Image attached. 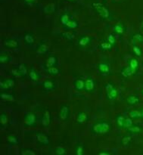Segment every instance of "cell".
<instances>
[{
    "label": "cell",
    "instance_id": "1",
    "mask_svg": "<svg viewBox=\"0 0 143 155\" xmlns=\"http://www.w3.org/2000/svg\"><path fill=\"white\" fill-rule=\"evenodd\" d=\"M112 130V125L106 120H98L92 126L91 132L95 135H105Z\"/></svg>",
    "mask_w": 143,
    "mask_h": 155
},
{
    "label": "cell",
    "instance_id": "2",
    "mask_svg": "<svg viewBox=\"0 0 143 155\" xmlns=\"http://www.w3.org/2000/svg\"><path fill=\"white\" fill-rule=\"evenodd\" d=\"M92 7L94 9V11L97 13L98 16L102 18L104 20H107L110 18V11L109 9L107 8V6H105L103 4L100 2H95L92 3Z\"/></svg>",
    "mask_w": 143,
    "mask_h": 155
},
{
    "label": "cell",
    "instance_id": "3",
    "mask_svg": "<svg viewBox=\"0 0 143 155\" xmlns=\"http://www.w3.org/2000/svg\"><path fill=\"white\" fill-rule=\"evenodd\" d=\"M106 99L108 101H115L118 98V90L112 82H108L105 85Z\"/></svg>",
    "mask_w": 143,
    "mask_h": 155
},
{
    "label": "cell",
    "instance_id": "4",
    "mask_svg": "<svg viewBox=\"0 0 143 155\" xmlns=\"http://www.w3.org/2000/svg\"><path fill=\"white\" fill-rule=\"evenodd\" d=\"M37 115L33 112H28L23 116V124L26 127H35L37 124Z\"/></svg>",
    "mask_w": 143,
    "mask_h": 155
},
{
    "label": "cell",
    "instance_id": "5",
    "mask_svg": "<svg viewBox=\"0 0 143 155\" xmlns=\"http://www.w3.org/2000/svg\"><path fill=\"white\" fill-rule=\"evenodd\" d=\"M59 118L63 122H66L70 117V108L68 105H61L59 108Z\"/></svg>",
    "mask_w": 143,
    "mask_h": 155
},
{
    "label": "cell",
    "instance_id": "6",
    "mask_svg": "<svg viewBox=\"0 0 143 155\" xmlns=\"http://www.w3.org/2000/svg\"><path fill=\"white\" fill-rule=\"evenodd\" d=\"M15 86L14 79H3L0 81V89L2 91L11 90Z\"/></svg>",
    "mask_w": 143,
    "mask_h": 155
},
{
    "label": "cell",
    "instance_id": "7",
    "mask_svg": "<svg viewBox=\"0 0 143 155\" xmlns=\"http://www.w3.org/2000/svg\"><path fill=\"white\" fill-rule=\"evenodd\" d=\"M36 139L37 142L43 146H48L50 144V138L44 132H37Z\"/></svg>",
    "mask_w": 143,
    "mask_h": 155
},
{
    "label": "cell",
    "instance_id": "8",
    "mask_svg": "<svg viewBox=\"0 0 143 155\" xmlns=\"http://www.w3.org/2000/svg\"><path fill=\"white\" fill-rule=\"evenodd\" d=\"M90 121V115L85 111H80L76 116V122L77 124L84 125Z\"/></svg>",
    "mask_w": 143,
    "mask_h": 155
},
{
    "label": "cell",
    "instance_id": "9",
    "mask_svg": "<svg viewBox=\"0 0 143 155\" xmlns=\"http://www.w3.org/2000/svg\"><path fill=\"white\" fill-rule=\"evenodd\" d=\"M42 126L45 128L49 127L52 123V114L48 110H45L43 112L41 120Z\"/></svg>",
    "mask_w": 143,
    "mask_h": 155
},
{
    "label": "cell",
    "instance_id": "10",
    "mask_svg": "<svg viewBox=\"0 0 143 155\" xmlns=\"http://www.w3.org/2000/svg\"><path fill=\"white\" fill-rule=\"evenodd\" d=\"M95 88V79L93 78L89 77L86 78L85 79V87H84V91L87 93H91V92H94Z\"/></svg>",
    "mask_w": 143,
    "mask_h": 155
},
{
    "label": "cell",
    "instance_id": "11",
    "mask_svg": "<svg viewBox=\"0 0 143 155\" xmlns=\"http://www.w3.org/2000/svg\"><path fill=\"white\" fill-rule=\"evenodd\" d=\"M98 70L103 76H108L111 74V67L110 65L105 62H101L98 64Z\"/></svg>",
    "mask_w": 143,
    "mask_h": 155
},
{
    "label": "cell",
    "instance_id": "12",
    "mask_svg": "<svg viewBox=\"0 0 143 155\" xmlns=\"http://www.w3.org/2000/svg\"><path fill=\"white\" fill-rule=\"evenodd\" d=\"M4 45L6 49H16L19 48V42L15 39H7L4 42Z\"/></svg>",
    "mask_w": 143,
    "mask_h": 155
},
{
    "label": "cell",
    "instance_id": "13",
    "mask_svg": "<svg viewBox=\"0 0 143 155\" xmlns=\"http://www.w3.org/2000/svg\"><path fill=\"white\" fill-rule=\"evenodd\" d=\"M141 99L140 98L136 95H129L126 98V103L129 106H134V105L139 104Z\"/></svg>",
    "mask_w": 143,
    "mask_h": 155
},
{
    "label": "cell",
    "instance_id": "14",
    "mask_svg": "<svg viewBox=\"0 0 143 155\" xmlns=\"http://www.w3.org/2000/svg\"><path fill=\"white\" fill-rule=\"evenodd\" d=\"M92 41V36L84 35V36H80L79 38L78 44L81 47H86L90 45Z\"/></svg>",
    "mask_w": 143,
    "mask_h": 155
},
{
    "label": "cell",
    "instance_id": "15",
    "mask_svg": "<svg viewBox=\"0 0 143 155\" xmlns=\"http://www.w3.org/2000/svg\"><path fill=\"white\" fill-rule=\"evenodd\" d=\"M43 88L46 92H52L55 88V83L51 79H46L43 83Z\"/></svg>",
    "mask_w": 143,
    "mask_h": 155
},
{
    "label": "cell",
    "instance_id": "16",
    "mask_svg": "<svg viewBox=\"0 0 143 155\" xmlns=\"http://www.w3.org/2000/svg\"><path fill=\"white\" fill-rule=\"evenodd\" d=\"M23 40L25 42V43L29 45H33L35 43V37L33 33L31 32H26L23 35Z\"/></svg>",
    "mask_w": 143,
    "mask_h": 155
},
{
    "label": "cell",
    "instance_id": "17",
    "mask_svg": "<svg viewBox=\"0 0 143 155\" xmlns=\"http://www.w3.org/2000/svg\"><path fill=\"white\" fill-rule=\"evenodd\" d=\"M142 127L139 125L132 124L130 127H129L128 129H127V132L130 135H138L140 134L142 132Z\"/></svg>",
    "mask_w": 143,
    "mask_h": 155
},
{
    "label": "cell",
    "instance_id": "18",
    "mask_svg": "<svg viewBox=\"0 0 143 155\" xmlns=\"http://www.w3.org/2000/svg\"><path fill=\"white\" fill-rule=\"evenodd\" d=\"M48 47L45 41H42L36 48V53L39 54H44L48 52Z\"/></svg>",
    "mask_w": 143,
    "mask_h": 155
},
{
    "label": "cell",
    "instance_id": "19",
    "mask_svg": "<svg viewBox=\"0 0 143 155\" xmlns=\"http://www.w3.org/2000/svg\"><path fill=\"white\" fill-rule=\"evenodd\" d=\"M73 86H74V88L75 90L78 91V92H81V91L84 90L85 87V79L79 78L77 79L73 83Z\"/></svg>",
    "mask_w": 143,
    "mask_h": 155
},
{
    "label": "cell",
    "instance_id": "20",
    "mask_svg": "<svg viewBox=\"0 0 143 155\" xmlns=\"http://www.w3.org/2000/svg\"><path fill=\"white\" fill-rule=\"evenodd\" d=\"M28 76H29V78H30V79H31V80L33 82L38 81V80L40 79V77H41L39 73L37 72V70L34 68L33 67H31L30 71H29Z\"/></svg>",
    "mask_w": 143,
    "mask_h": 155
},
{
    "label": "cell",
    "instance_id": "21",
    "mask_svg": "<svg viewBox=\"0 0 143 155\" xmlns=\"http://www.w3.org/2000/svg\"><path fill=\"white\" fill-rule=\"evenodd\" d=\"M126 118L127 117H125V116H124L123 114H117L116 116V118H115V122H116L117 126L120 129H124Z\"/></svg>",
    "mask_w": 143,
    "mask_h": 155
},
{
    "label": "cell",
    "instance_id": "22",
    "mask_svg": "<svg viewBox=\"0 0 143 155\" xmlns=\"http://www.w3.org/2000/svg\"><path fill=\"white\" fill-rule=\"evenodd\" d=\"M120 74H121L122 76H124V77H126V78L129 77V76H132L136 74L134 71H133V70L130 68V67H129V65H127V66H126V67H123L121 71H120Z\"/></svg>",
    "mask_w": 143,
    "mask_h": 155
},
{
    "label": "cell",
    "instance_id": "23",
    "mask_svg": "<svg viewBox=\"0 0 143 155\" xmlns=\"http://www.w3.org/2000/svg\"><path fill=\"white\" fill-rule=\"evenodd\" d=\"M57 64H58L57 57L55 55H51V56H49L48 58H47L45 66L46 68H48V67L56 66Z\"/></svg>",
    "mask_w": 143,
    "mask_h": 155
},
{
    "label": "cell",
    "instance_id": "24",
    "mask_svg": "<svg viewBox=\"0 0 143 155\" xmlns=\"http://www.w3.org/2000/svg\"><path fill=\"white\" fill-rule=\"evenodd\" d=\"M79 27V23L77 21V20L74 19V18H72L69 22L67 23L66 25L65 26V29L69 30H75L77 29V27Z\"/></svg>",
    "mask_w": 143,
    "mask_h": 155
},
{
    "label": "cell",
    "instance_id": "25",
    "mask_svg": "<svg viewBox=\"0 0 143 155\" xmlns=\"http://www.w3.org/2000/svg\"><path fill=\"white\" fill-rule=\"evenodd\" d=\"M130 67V68L132 69L133 71L135 72V74H136L138 71V69H139V62L137 58H131L129 60V64H128Z\"/></svg>",
    "mask_w": 143,
    "mask_h": 155
},
{
    "label": "cell",
    "instance_id": "26",
    "mask_svg": "<svg viewBox=\"0 0 143 155\" xmlns=\"http://www.w3.org/2000/svg\"><path fill=\"white\" fill-rule=\"evenodd\" d=\"M71 18L72 17L70 16L68 13H64V14H62V15L60 16L59 20H60V23H61V25H62L63 27H65Z\"/></svg>",
    "mask_w": 143,
    "mask_h": 155
},
{
    "label": "cell",
    "instance_id": "27",
    "mask_svg": "<svg viewBox=\"0 0 143 155\" xmlns=\"http://www.w3.org/2000/svg\"><path fill=\"white\" fill-rule=\"evenodd\" d=\"M132 143V138L129 135H125L124 137H122L120 140V144L124 148H128Z\"/></svg>",
    "mask_w": 143,
    "mask_h": 155
},
{
    "label": "cell",
    "instance_id": "28",
    "mask_svg": "<svg viewBox=\"0 0 143 155\" xmlns=\"http://www.w3.org/2000/svg\"><path fill=\"white\" fill-rule=\"evenodd\" d=\"M85 152V146L81 143H77L75 145L74 153L76 155H83Z\"/></svg>",
    "mask_w": 143,
    "mask_h": 155
},
{
    "label": "cell",
    "instance_id": "29",
    "mask_svg": "<svg viewBox=\"0 0 143 155\" xmlns=\"http://www.w3.org/2000/svg\"><path fill=\"white\" fill-rule=\"evenodd\" d=\"M46 71L49 75H52V76H58L61 73V70L56 66L46 68Z\"/></svg>",
    "mask_w": 143,
    "mask_h": 155
},
{
    "label": "cell",
    "instance_id": "30",
    "mask_svg": "<svg viewBox=\"0 0 143 155\" xmlns=\"http://www.w3.org/2000/svg\"><path fill=\"white\" fill-rule=\"evenodd\" d=\"M114 31H115L116 33L117 34H124V33L126 31V28L124 27V24H122V23H117L116 25L114 27Z\"/></svg>",
    "mask_w": 143,
    "mask_h": 155
},
{
    "label": "cell",
    "instance_id": "31",
    "mask_svg": "<svg viewBox=\"0 0 143 155\" xmlns=\"http://www.w3.org/2000/svg\"><path fill=\"white\" fill-rule=\"evenodd\" d=\"M18 69L19 70V72L21 74L22 77H24V76H27V65L24 63H21L18 64Z\"/></svg>",
    "mask_w": 143,
    "mask_h": 155
},
{
    "label": "cell",
    "instance_id": "32",
    "mask_svg": "<svg viewBox=\"0 0 143 155\" xmlns=\"http://www.w3.org/2000/svg\"><path fill=\"white\" fill-rule=\"evenodd\" d=\"M98 47H99L101 49V50L102 51H111L112 50L113 45H111L109 42L105 41L101 42Z\"/></svg>",
    "mask_w": 143,
    "mask_h": 155
},
{
    "label": "cell",
    "instance_id": "33",
    "mask_svg": "<svg viewBox=\"0 0 143 155\" xmlns=\"http://www.w3.org/2000/svg\"><path fill=\"white\" fill-rule=\"evenodd\" d=\"M8 120H9V117H8V114L6 112L1 113L0 114V126L2 128L6 126V124L8 123Z\"/></svg>",
    "mask_w": 143,
    "mask_h": 155
},
{
    "label": "cell",
    "instance_id": "34",
    "mask_svg": "<svg viewBox=\"0 0 143 155\" xmlns=\"http://www.w3.org/2000/svg\"><path fill=\"white\" fill-rule=\"evenodd\" d=\"M64 39H66L68 40H72L76 36V33L73 31H67V32L62 33L61 34Z\"/></svg>",
    "mask_w": 143,
    "mask_h": 155
},
{
    "label": "cell",
    "instance_id": "35",
    "mask_svg": "<svg viewBox=\"0 0 143 155\" xmlns=\"http://www.w3.org/2000/svg\"><path fill=\"white\" fill-rule=\"evenodd\" d=\"M129 117L132 120L142 119L141 111L140 110H132L129 111Z\"/></svg>",
    "mask_w": 143,
    "mask_h": 155
},
{
    "label": "cell",
    "instance_id": "36",
    "mask_svg": "<svg viewBox=\"0 0 143 155\" xmlns=\"http://www.w3.org/2000/svg\"><path fill=\"white\" fill-rule=\"evenodd\" d=\"M11 57L7 53L1 52V55H0V62L1 64H8L11 62Z\"/></svg>",
    "mask_w": 143,
    "mask_h": 155
},
{
    "label": "cell",
    "instance_id": "37",
    "mask_svg": "<svg viewBox=\"0 0 143 155\" xmlns=\"http://www.w3.org/2000/svg\"><path fill=\"white\" fill-rule=\"evenodd\" d=\"M7 142L9 144H11V145H16V144H19V139L15 135H9L7 138Z\"/></svg>",
    "mask_w": 143,
    "mask_h": 155
},
{
    "label": "cell",
    "instance_id": "38",
    "mask_svg": "<svg viewBox=\"0 0 143 155\" xmlns=\"http://www.w3.org/2000/svg\"><path fill=\"white\" fill-rule=\"evenodd\" d=\"M55 154L57 155H65L67 154V150L65 147L62 146H58L56 148H55L54 150Z\"/></svg>",
    "mask_w": 143,
    "mask_h": 155
},
{
    "label": "cell",
    "instance_id": "39",
    "mask_svg": "<svg viewBox=\"0 0 143 155\" xmlns=\"http://www.w3.org/2000/svg\"><path fill=\"white\" fill-rule=\"evenodd\" d=\"M1 98L2 100H6V101H14V100H15V98L13 95L8 93L1 94Z\"/></svg>",
    "mask_w": 143,
    "mask_h": 155
},
{
    "label": "cell",
    "instance_id": "40",
    "mask_svg": "<svg viewBox=\"0 0 143 155\" xmlns=\"http://www.w3.org/2000/svg\"><path fill=\"white\" fill-rule=\"evenodd\" d=\"M21 154L22 155H36L35 151L31 148H23L21 151Z\"/></svg>",
    "mask_w": 143,
    "mask_h": 155
},
{
    "label": "cell",
    "instance_id": "41",
    "mask_svg": "<svg viewBox=\"0 0 143 155\" xmlns=\"http://www.w3.org/2000/svg\"><path fill=\"white\" fill-rule=\"evenodd\" d=\"M132 39L134 41L138 42L139 43H143V35H142L139 33H136L132 35Z\"/></svg>",
    "mask_w": 143,
    "mask_h": 155
},
{
    "label": "cell",
    "instance_id": "42",
    "mask_svg": "<svg viewBox=\"0 0 143 155\" xmlns=\"http://www.w3.org/2000/svg\"><path fill=\"white\" fill-rule=\"evenodd\" d=\"M132 52L134 53V54L137 57H141L142 55V49L138 45H134L132 47Z\"/></svg>",
    "mask_w": 143,
    "mask_h": 155
},
{
    "label": "cell",
    "instance_id": "43",
    "mask_svg": "<svg viewBox=\"0 0 143 155\" xmlns=\"http://www.w3.org/2000/svg\"><path fill=\"white\" fill-rule=\"evenodd\" d=\"M11 75L14 76V79H15V78H22L21 74L19 72L18 67H17V68H13L11 71Z\"/></svg>",
    "mask_w": 143,
    "mask_h": 155
},
{
    "label": "cell",
    "instance_id": "44",
    "mask_svg": "<svg viewBox=\"0 0 143 155\" xmlns=\"http://www.w3.org/2000/svg\"><path fill=\"white\" fill-rule=\"evenodd\" d=\"M55 10V5H53V4H51V5L46 6L45 8H44V11L46 13H53Z\"/></svg>",
    "mask_w": 143,
    "mask_h": 155
},
{
    "label": "cell",
    "instance_id": "45",
    "mask_svg": "<svg viewBox=\"0 0 143 155\" xmlns=\"http://www.w3.org/2000/svg\"><path fill=\"white\" fill-rule=\"evenodd\" d=\"M133 124V122H132V119L131 117H127L126 118V121H125V124H124V129L127 130L129 127H130Z\"/></svg>",
    "mask_w": 143,
    "mask_h": 155
},
{
    "label": "cell",
    "instance_id": "46",
    "mask_svg": "<svg viewBox=\"0 0 143 155\" xmlns=\"http://www.w3.org/2000/svg\"><path fill=\"white\" fill-rule=\"evenodd\" d=\"M107 41L109 42L111 45H113V46L115 45V44H116V39H115V37L114 36V35L113 34L108 35V36H107Z\"/></svg>",
    "mask_w": 143,
    "mask_h": 155
},
{
    "label": "cell",
    "instance_id": "47",
    "mask_svg": "<svg viewBox=\"0 0 143 155\" xmlns=\"http://www.w3.org/2000/svg\"><path fill=\"white\" fill-rule=\"evenodd\" d=\"M98 155H111V153L109 151H106V150H103V151H99L97 153Z\"/></svg>",
    "mask_w": 143,
    "mask_h": 155
},
{
    "label": "cell",
    "instance_id": "48",
    "mask_svg": "<svg viewBox=\"0 0 143 155\" xmlns=\"http://www.w3.org/2000/svg\"><path fill=\"white\" fill-rule=\"evenodd\" d=\"M23 2H25L27 5H32L36 2V0H23Z\"/></svg>",
    "mask_w": 143,
    "mask_h": 155
},
{
    "label": "cell",
    "instance_id": "49",
    "mask_svg": "<svg viewBox=\"0 0 143 155\" xmlns=\"http://www.w3.org/2000/svg\"><path fill=\"white\" fill-rule=\"evenodd\" d=\"M140 111H141V116H142V119L143 120V108H142L140 109Z\"/></svg>",
    "mask_w": 143,
    "mask_h": 155
},
{
    "label": "cell",
    "instance_id": "50",
    "mask_svg": "<svg viewBox=\"0 0 143 155\" xmlns=\"http://www.w3.org/2000/svg\"><path fill=\"white\" fill-rule=\"evenodd\" d=\"M68 1H70V2H75L76 0H68Z\"/></svg>",
    "mask_w": 143,
    "mask_h": 155
},
{
    "label": "cell",
    "instance_id": "51",
    "mask_svg": "<svg viewBox=\"0 0 143 155\" xmlns=\"http://www.w3.org/2000/svg\"><path fill=\"white\" fill-rule=\"evenodd\" d=\"M142 96H143V88H142Z\"/></svg>",
    "mask_w": 143,
    "mask_h": 155
}]
</instances>
